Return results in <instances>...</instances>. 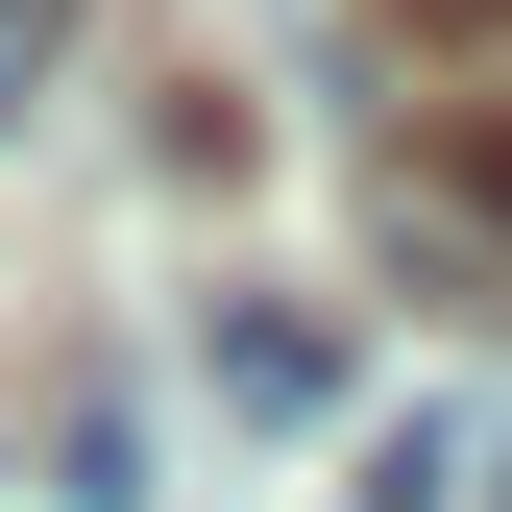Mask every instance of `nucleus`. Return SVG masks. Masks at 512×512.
<instances>
[{"label":"nucleus","instance_id":"f257e3e1","mask_svg":"<svg viewBox=\"0 0 512 512\" xmlns=\"http://www.w3.org/2000/svg\"><path fill=\"white\" fill-rule=\"evenodd\" d=\"M317 391H342L317 317H220V415H317Z\"/></svg>","mask_w":512,"mask_h":512},{"label":"nucleus","instance_id":"f03ea898","mask_svg":"<svg viewBox=\"0 0 512 512\" xmlns=\"http://www.w3.org/2000/svg\"><path fill=\"white\" fill-rule=\"evenodd\" d=\"M464 488V439H391V464H366V512H439Z\"/></svg>","mask_w":512,"mask_h":512},{"label":"nucleus","instance_id":"7ed1b4c3","mask_svg":"<svg viewBox=\"0 0 512 512\" xmlns=\"http://www.w3.org/2000/svg\"><path fill=\"white\" fill-rule=\"evenodd\" d=\"M25 74H49V0H0V122H25Z\"/></svg>","mask_w":512,"mask_h":512}]
</instances>
